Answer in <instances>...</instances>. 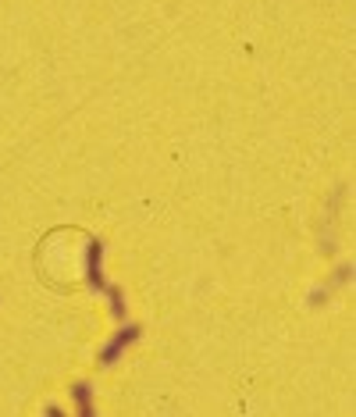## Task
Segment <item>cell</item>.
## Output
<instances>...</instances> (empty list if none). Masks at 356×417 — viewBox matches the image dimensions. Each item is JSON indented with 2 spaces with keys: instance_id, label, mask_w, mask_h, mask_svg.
I'll use <instances>...</instances> for the list:
<instances>
[{
  "instance_id": "cell-1",
  "label": "cell",
  "mask_w": 356,
  "mask_h": 417,
  "mask_svg": "<svg viewBox=\"0 0 356 417\" xmlns=\"http://www.w3.org/2000/svg\"><path fill=\"white\" fill-rule=\"evenodd\" d=\"M100 264H104V247L93 239V243H90V254H86V278H90V286H93L97 293H107V296H111L114 318H125V296H122L118 286H111V282L104 278V268H100Z\"/></svg>"
},
{
  "instance_id": "cell-3",
  "label": "cell",
  "mask_w": 356,
  "mask_h": 417,
  "mask_svg": "<svg viewBox=\"0 0 356 417\" xmlns=\"http://www.w3.org/2000/svg\"><path fill=\"white\" fill-rule=\"evenodd\" d=\"M72 396H75V403H79V413H82V417H93V389H90L86 381H79V385L72 389Z\"/></svg>"
},
{
  "instance_id": "cell-2",
  "label": "cell",
  "mask_w": 356,
  "mask_h": 417,
  "mask_svg": "<svg viewBox=\"0 0 356 417\" xmlns=\"http://www.w3.org/2000/svg\"><path fill=\"white\" fill-rule=\"evenodd\" d=\"M136 339H139V328H136V325H125V328H122V332H118V335H114L107 346H104L100 360H104L107 367H111V364H118V360H122V353H125V350H129Z\"/></svg>"
}]
</instances>
